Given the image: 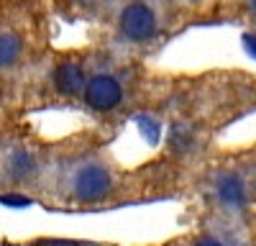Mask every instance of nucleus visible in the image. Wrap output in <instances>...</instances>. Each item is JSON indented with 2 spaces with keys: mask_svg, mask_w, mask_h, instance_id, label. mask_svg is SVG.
Here are the masks:
<instances>
[{
  "mask_svg": "<svg viewBox=\"0 0 256 246\" xmlns=\"http://www.w3.org/2000/svg\"><path fill=\"white\" fill-rule=\"evenodd\" d=\"M148 246H256V234H241V231L218 228V226L190 223L177 236H169L159 244H148Z\"/></svg>",
  "mask_w": 256,
  "mask_h": 246,
  "instance_id": "8",
  "label": "nucleus"
},
{
  "mask_svg": "<svg viewBox=\"0 0 256 246\" xmlns=\"http://www.w3.org/2000/svg\"><path fill=\"white\" fill-rule=\"evenodd\" d=\"M216 26H238L251 41H256V0H220Z\"/></svg>",
  "mask_w": 256,
  "mask_h": 246,
  "instance_id": "10",
  "label": "nucleus"
},
{
  "mask_svg": "<svg viewBox=\"0 0 256 246\" xmlns=\"http://www.w3.org/2000/svg\"><path fill=\"white\" fill-rule=\"evenodd\" d=\"M120 0H49L52 13L67 24H84L92 26Z\"/></svg>",
  "mask_w": 256,
  "mask_h": 246,
  "instance_id": "9",
  "label": "nucleus"
},
{
  "mask_svg": "<svg viewBox=\"0 0 256 246\" xmlns=\"http://www.w3.org/2000/svg\"><path fill=\"white\" fill-rule=\"evenodd\" d=\"M8 246H120V244H100V241H74V238H28L24 244Z\"/></svg>",
  "mask_w": 256,
  "mask_h": 246,
  "instance_id": "11",
  "label": "nucleus"
},
{
  "mask_svg": "<svg viewBox=\"0 0 256 246\" xmlns=\"http://www.w3.org/2000/svg\"><path fill=\"white\" fill-rule=\"evenodd\" d=\"M190 223L256 234V156L251 144H218L187 167L182 198Z\"/></svg>",
  "mask_w": 256,
  "mask_h": 246,
  "instance_id": "4",
  "label": "nucleus"
},
{
  "mask_svg": "<svg viewBox=\"0 0 256 246\" xmlns=\"http://www.w3.org/2000/svg\"><path fill=\"white\" fill-rule=\"evenodd\" d=\"M56 156V138L44 136L31 118L0 116V198H28L41 205Z\"/></svg>",
  "mask_w": 256,
  "mask_h": 246,
  "instance_id": "7",
  "label": "nucleus"
},
{
  "mask_svg": "<svg viewBox=\"0 0 256 246\" xmlns=\"http://www.w3.org/2000/svg\"><path fill=\"white\" fill-rule=\"evenodd\" d=\"M49 0H0V116H24L31 90L52 59Z\"/></svg>",
  "mask_w": 256,
  "mask_h": 246,
  "instance_id": "6",
  "label": "nucleus"
},
{
  "mask_svg": "<svg viewBox=\"0 0 256 246\" xmlns=\"http://www.w3.org/2000/svg\"><path fill=\"white\" fill-rule=\"evenodd\" d=\"M113 138L95 126L56 136V156L41 208L56 213H102L144 202L180 200L184 167L156 152L138 164H123Z\"/></svg>",
  "mask_w": 256,
  "mask_h": 246,
  "instance_id": "1",
  "label": "nucleus"
},
{
  "mask_svg": "<svg viewBox=\"0 0 256 246\" xmlns=\"http://www.w3.org/2000/svg\"><path fill=\"white\" fill-rule=\"evenodd\" d=\"M84 49L88 62L77 110L90 118V126L118 136L131 120L156 116L172 72L154 67L152 62L98 46L92 41H88Z\"/></svg>",
  "mask_w": 256,
  "mask_h": 246,
  "instance_id": "3",
  "label": "nucleus"
},
{
  "mask_svg": "<svg viewBox=\"0 0 256 246\" xmlns=\"http://www.w3.org/2000/svg\"><path fill=\"white\" fill-rule=\"evenodd\" d=\"M220 0H120L98 24L88 41L110 52L152 62L192 28L216 26Z\"/></svg>",
  "mask_w": 256,
  "mask_h": 246,
  "instance_id": "5",
  "label": "nucleus"
},
{
  "mask_svg": "<svg viewBox=\"0 0 256 246\" xmlns=\"http://www.w3.org/2000/svg\"><path fill=\"white\" fill-rule=\"evenodd\" d=\"M256 113V74L236 67L172 72L154 118L164 123V156L187 170L241 118Z\"/></svg>",
  "mask_w": 256,
  "mask_h": 246,
  "instance_id": "2",
  "label": "nucleus"
}]
</instances>
